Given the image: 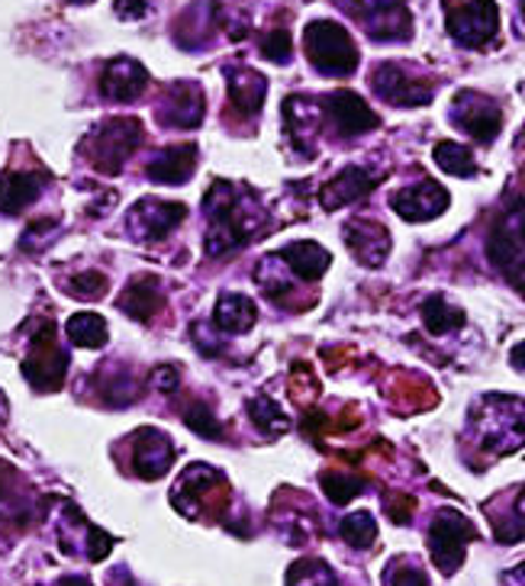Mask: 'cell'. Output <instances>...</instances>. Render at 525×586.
<instances>
[{"label":"cell","mask_w":525,"mask_h":586,"mask_svg":"<svg viewBox=\"0 0 525 586\" xmlns=\"http://www.w3.org/2000/svg\"><path fill=\"white\" fill-rule=\"evenodd\" d=\"M326 111L336 119L338 133L345 136H361V133H371L380 126L377 113L355 94V91H336L326 97Z\"/></svg>","instance_id":"d6986e66"},{"label":"cell","mask_w":525,"mask_h":586,"mask_svg":"<svg viewBox=\"0 0 525 586\" xmlns=\"http://www.w3.org/2000/svg\"><path fill=\"white\" fill-rule=\"evenodd\" d=\"M342 538L351 548H371L377 538V522L371 513H351L342 519Z\"/></svg>","instance_id":"836d02e7"},{"label":"cell","mask_w":525,"mask_h":586,"mask_svg":"<svg viewBox=\"0 0 525 586\" xmlns=\"http://www.w3.org/2000/svg\"><path fill=\"white\" fill-rule=\"evenodd\" d=\"M384 584L387 586H429L426 574L419 567H410V564H390L387 574H384Z\"/></svg>","instance_id":"74e56055"},{"label":"cell","mask_w":525,"mask_h":586,"mask_svg":"<svg viewBox=\"0 0 525 586\" xmlns=\"http://www.w3.org/2000/svg\"><path fill=\"white\" fill-rule=\"evenodd\" d=\"M262 52H264V59H271V62L284 65V62L291 59V52H294V39H291L287 30H274V33H267V36H264Z\"/></svg>","instance_id":"8d00e7d4"},{"label":"cell","mask_w":525,"mask_h":586,"mask_svg":"<svg viewBox=\"0 0 525 586\" xmlns=\"http://www.w3.org/2000/svg\"><path fill=\"white\" fill-rule=\"evenodd\" d=\"M384 181L380 171H371V168H361V165H348L345 171H338L333 181L326 187H319V203L323 210H338V207H348L361 197H368L375 190L377 184Z\"/></svg>","instance_id":"9a60e30c"},{"label":"cell","mask_w":525,"mask_h":586,"mask_svg":"<svg viewBox=\"0 0 525 586\" xmlns=\"http://www.w3.org/2000/svg\"><path fill=\"white\" fill-rule=\"evenodd\" d=\"M175 461V444L158 429H139L133 436V468L143 480H158Z\"/></svg>","instance_id":"2e32d148"},{"label":"cell","mask_w":525,"mask_h":586,"mask_svg":"<svg viewBox=\"0 0 525 586\" xmlns=\"http://www.w3.org/2000/svg\"><path fill=\"white\" fill-rule=\"evenodd\" d=\"M75 3H87V0H75Z\"/></svg>","instance_id":"f6af8a7d"},{"label":"cell","mask_w":525,"mask_h":586,"mask_svg":"<svg viewBox=\"0 0 525 586\" xmlns=\"http://www.w3.org/2000/svg\"><path fill=\"white\" fill-rule=\"evenodd\" d=\"M432 155H435V165L451 175V178H471L474 171H477V165H474V155H471V148L468 146H458V143H439V146L432 148Z\"/></svg>","instance_id":"f546056e"},{"label":"cell","mask_w":525,"mask_h":586,"mask_svg":"<svg viewBox=\"0 0 525 586\" xmlns=\"http://www.w3.org/2000/svg\"><path fill=\"white\" fill-rule=\"evenodd\" d=\"M477 538V529L468 515L454 513H439L429 525V554L435 561V567L442 574H454L461 564H464V554H468V542Z\"/></svg>","instance_id":"5b68a950"},{"label":"cell","mask_w":525,"mask_h":586,"mask_svg":"<svg viewBox=\"0 0 525 586\" xmlns=\"http://www.w3.org/2000/svg\"><path fill=\"white\" fill-rule=\"evenodd\" d=\"M146 13H149L146 0H116V17L123 20H143Z\"/></svg>","instance_id":"ab89813d"},{"label":"cell","mask_w":525,"mask_h":586,"mask_svg":"<svg viewBox=\"0 0 525 586\" xmlns=\"http://www.w3.org/2000/svg\"><path fill=\"white\" fill-rule=\"evenodd\" d=\"M303 45L316 72L329 77H348L358 69V45L345 33V27H338L333 20H313L303 33Z\"/></svg>","instance_id":"3957f363"},{"label":"cell","mask_w":525,"mask_h":586,"mask_svg":"<svg viewBox=\"0 0 525 586\" xmlns=\"http://www.w3.org/2000/svg\"><path fill=\"white\" fill-rule=\"evenodd\" d=\"M139 143H143V123L139 119H129V116L126 119H107L91 139L94 165L104 175H116L123 158H129Z\"/></svg>","instance_id":"ba28073f"},{"label":"cell","mask_w":525,"mask_h":586,"mask_svg":"<svg viewBox=\"0 0 525 586\" xmlns=\"http://www.w3.org/2000/svg\"><path fill=\"white\" fill-rule=\"evenodd\" d=\"M255 303L242 293H223L217 300V310H213V326L217 329L229 332V335H239V332H249L255 326Z\"/></svg>","instance_id":"d4e9b609"},{"label":"cell","mask_w":525,"mask_h":586,"mask_svg":"<svg viewBox=\"0 0 525 586\" xmlns=\"http://www.w3.org/2000/svg\"><path fill=\"white\" fill-rule=\"evenodd\" d=\"M490 261L525 291V203H516L506 210L487 239Z\"/></svg>","instance_id":"277c9868"},{"label":"cell","mask_w":525,"mask_h":586,"mask_svg":"<svg viewBox=\"0 0 525 586\" xmlns=\"http://www.w3.org/2000/svg\"><path fill=\"white\" fill-rule=\"evenodd\" d=\"M319 483H323V493L336 503V506H345V503H351L365 486H368V480L358 474H345V471H326V474L319 477Z\"/></svg>","instance_id":"1f68e13d"},{"label":"cell","mask_w":525,"mask_h":586,"mask_svg":"<svg viewBox=\"0 0 525 586\" xmlns=\"http://www.w3.org/2000/svg\"><path fill=\"white\" fill-rule=\"evenodd\" d=\"M65 335H69V342H75L81 348H101L107 342V323L97 313H75L65 323Z\"/></svg>","instance_id":"f1b7e54d"},{"label":"cell","mask_w":525,"mask_h":586,"mask_svg":"<svg viewBox=\"0 0 525 586\" xmlns=\"http://www.w3.org/2000/svg\"><path fill=\"white\" fill-rule=\"evenodd\" d=\"M39 197V178L27 171H7L0 178V213H20Z\"/></svg>","instance_id":"484cf974"},{"label":"cell","mask_w":525,"mask_h":586,"mask_svg":"<svg viewBox=\"0 0 525 586\" xmlns=\"http://www.w3.org/2000/svg\"><path fill=\"white\" fill-rule=\"evenodd\" d=\"M188 217V207L185 203H171V200H155V197H146L133 207L129 213V229L146 239V242H155V239H165L175 226H181Z\"/></svg>","instance_id":"4fadbf2b"},{"label":"cell","mask_w":525,"mask_h":586,"mask_svg":"<svg viewBox=\"0 0 525 586\" xmlns=\"http://www.w3.org/2000/svg\"><path fill=\"white\" fill-rule=\"evenodd\" d=\"M249 416H252V422L259 426V432L267 436V439H274V436H281V432L291 429V419L284 416V409L274 404L271 397H255V400L249 404Z\"/></svg>","instance_id":"4dcf8cb0"},{"label":"cell","mask_w":525,"mask_h":586,"mask_svg":"<svg viewBox=\"0 0 525 586\" xmlns=\"http://www.w3.org/2000/svg\"><path fill=\"white\" fill-rule=\"evenodd\" d=\"M345 245L365 268H380L390 255V232L375 220H351L345 226Z\"/></svg>","instance_id":"ac0fdd59"},{"label":"cell","mask_w":525,"mask_h":586,"mask_svg":"<svg viewBox=\"0 0 525 586\" xmlns=\"http://www.w3.org/2000/svg\"><path fill=\"white\" fill-rule=\"evenodd\" d=\"M287 586H336V574L329 571V564L306 557L287 571Z\"/></svg>","instance_id":"d6a6232c"},{"label":"cell","mask_w":525,"mask_h":586,"mask_svg":"<svg viewBox=\"0 0 525 586\" xmlns=\"http://www.w3.org/2000/svg\"><path fill=\"white\" fill-rule=\"evenodd\" d=\"M390 207L407 222L435 220L449 207V190L439 187L435 181L410 184V187H403L390 197Z\"/></svg>","instance_id":"5bb4252c"},{"label":"cell","mask_w":525,"mask_h":586,"mask_svg":"<svg viewBox=\"0 0 525 586\" xmlns=\"http://www.w3.org/2000/svg\"><path fill=\"white\" fill-rule=\"evenodd\" d=\"M193 158H197L193 146H171L165 148L155 161H149L146 171L155 184H185L193 175Z\"/></svg>","instance_id":"cb8c5ba5"},{"label":"cell","mask_w":525,"mask_h":586,"mask_svg":"<svg viewBox=\"0 0 525 586\" xmlns=\"http://www.w3.org/2000/svg\"><path fill=\"white\" fill-rule=\"evenodd\" d=\"M62 586H91L87 580H81V577H69V580H62Z\"/></svg>","instance_id":"ee69618b"},{"label":"cell","mask_w":525,"mask_h":586,"mask_svg":"<svg viewBox=\"0 0 525 586\" xmlns=\"http://www.w3.org/2000/svg\"><path fill=\"white\" fill-rule=\"evenodd\" d=\"M223 493H225L223 474H217V471L207 468V464H193V468L185 471L181 483L175 486L171 500H185V496H190V503L181 506V513L185 515L220 513V506H223L225 500Z\"/></svg>","instance_id":"30bf717a"},{"label":"cell","mask_w":525,"mask_h":586,"mask_svg":"<svg viewBox=\"0 0 525 586\" xmlns=\"http://www.w3.org/2000/svg\"><path fill=\"white\" fill-rule=\"evenodd\" d=\"M449 33L468 49H481L500 33L496 0H461L449 10Z\"/></svg>","instance_id":"8992f818"},{"label":"cell","mask_w":525,"mask_h":586,"mask_svg":"<svg viewBox=\"0 0 525 586\" xmlns=\"http://www.w3.org/2000/svg\"><path fill=\"white\" fill-rule=\"evenodd\" d=\"M277 258L284 261V268L291 274H297L301 281H319L329 268L333 255L319 245V242H294L287 249H281Z\"/></svg>","instance_id":"7402d4cb"},{"label":"cell","mask_w":525,"mask_h":586,"mask_svg":"<svg viewBox=\"0 0 525 586\" xmlns=\"http://www.w3.org/2000/svg\"><path fill=\"white\" fill-rule=\"evenodd\" d=\"M510 362L519 367V370H525V342H519V345L510 352Z\"/></svg>","instance_id":"7bdbcfd3"},{"label":"cell","mask_w":525,"mask_h":586,"mask_svg":"<svg viewBox=\"0 0 525 586\" xmlns=\"http://www.w3.org/2000/svg\"><path fill=\"white\" fill-rule=\"evenodd\" d=\"M151 384H155L161 394H171V390L178 387V370H175V367H158V370L151 374Z\"/></svg>","instance_id":"60d3db41"},{"label":"cell","mask_w":525,"mask_h":586,"mask_svg":"<svg viewBox=\"0 0 525 586\" xmlns=\"http://www.w3.org/2000/svg\"><path fill=\"white\" fill-rule=\"evenodd\" d=\"M503 586H525V564L519 567H513L506 577H503Z\"/></svg>","instance_id":"b9f144b4"},{"label":"cell","mask_w":525,"mask_h":586,"mask_svg":"<svg viewBox=\"0 0 525 586\" xmlns=\"http://www.w3.org/2000/svg\"><path fill=\"white\" fill-rule=\"evenodd\" d=\"M474 436L490 454H513L525 444V400L487 394L474 406Z\"/></svg>","instance_id":"6da1fadb"},{"label":"cell","mask_w":525,"mask_h":586,"mask_svg":"<svg viewBox=\"0 0 525 586\" xmlns=\"http://www.w3.org/2000/svg\"><path fill=\"white\" fill-rule=\"evenodd\" d=\"M149 84V72L136 59H113L101 74V91L113 104H133Z\"/></svg>","instance_id":"e0dca14e"},{"label":"cell","mask_w":525,"mask_h":586,"mask_svg":"<svg viewBox=\"0 0 525 586\" xmlns=\"http://www.w3.org/2000/svg\"><path fill=\"white\" fill-rule=\"evenodd\" d=\"M387 513H390L393 522L407 525V522H410V515H413V500H410V496H403V493H397V496H390V500H387Z\"/></svg>","instance_id":"f35d334b"},{"label":"cell","mask_w":525,"mask_h":586,"mask_svg":"<svg viewBox=\"0 0 525 586\" xmlns=\"http://www.w3.org/2000/svg\"><path fill=\"white\" fill-rule=\"evenodd\" d=\"M225 81H229V97L235 104V111L259 116L267 97V81L252 69H225Z\"/></svg>","instance_id":"44dd1931"},{"label":"cell","mask_w":525,"mask_h":586,"mask_svg":"<svg viewBox=\"0 0 525 586\" xmlns=\"http://www.w3.org/2000/svg\"><path fill=\"white\" fill-rule=\"evenodd\" d=\"M158 306H161V284H158V278H149V274L136 278L119 300V310L139 323H151Z\"/></svg>","instance_id":"603a6c76"},{"label":"cell","mask_w":525,"mask_h":586,"mask_svg":"<svg viewBox=\"0 0 525 586\" xmlns=\"http://www.w3.org/2000/svg\"><path fill=\"white\" fill-rule=\"evenodd\" d=\"M65 370H69V355L62 352L59 345V335H55V326L49 323L42 335L33 338V348H30V358L23 365V374L27 380L36 387V390H59L65 384Z\"/></svg>","instance_id":"9c48e42d"},{"label":"cell","mask_w":525,"mask_h":586,"mask_svg":"<svg viewBox=\"0 0 525 586\" xmlns=\"http://www.w3.org/2000/svg\"><path fill=\"white\" fill-rule=\"evenodd\" d=\"M249 197L232 190L229 184H213L207 193L210 207V236H207V252L210 255H225L229 249H239L255 229H259V213L249 210Z\"/></svg>","instance_id":"7a4b0ae2"},{"label":"cell","mask_w":525,"mask_h":586,"mask_svg":"<svg viewBox=\"0 0 525 586\" xmlns=\"http://www.w3.org/2000/svg\"><path fill=\"white\" fill-rule=\"evenodd\" d=\"M422 323L432 335H445L464 326V313L458 306H451L445 296H429L422 303Z\"/></svg>","instance_id":"83f0119b"},{"label":"cell","mask_w":525,"mask_h":586,"mask_svg":"<svg viewBox=\"0 0 525 586\" xmlns=\"http://www.w3.org/2000/svg\"><path fill=\"white\" fill-rule=\"evenodd\" d=\"M185 422H188L190 432H197L200 439H223V426H220L217 412L200 400L185 409Z\"/></svg>","instance_id":"e575fe53"},{"label":"cell","mask_w":525,"mask_h":586,"mask_svg":"<svg viewBox=\"0 0 525 586\" xmlns=\"http://www.w3.org/2000/svg\"><path fill=\"white\" fill-rule=\"evenodd\" d=\"M284 116H287V123H291V129H294V143H297L303 151H309L306 143H313L316 133H319V107L309 104V101H303V97H287Z\"/></svg>","instance_id":"4316f807"},{"label":"cell","mask_w":525,"mask_h":586,"mask_svg":"<svg viewBox=\"0 0 525 586\" xmlns=\"http://www.w3.org/2000/svg\"><path fill=\"white\" fill-rule=\"evenodd\" d=\"M451 123H454L461 133H468L471 139L490 143V139L500 133V126H503V113H500V107H496L490 97H484V94L461 91V94L454 97V104H451Z\"/></svg>","instance_id":"8fae6325"},{"label":"cell","mask_w":525,"mask_h":586,"mask_svg":"<svg viewBox=\"0 0 525 586\" xmlns=\"http://www.w3.org/2000/svg\"><path fill=\"white\" fill-rule=\"evenodd\" d=\"M371 84H375L377 94L393 107H422V104L432 101V84H426L422 77L410 74V69L393 65V62L380 65L371 77Z\"/></svg>","instance_id":"7c38bea8"},{"label":"cell","mask_w":525,"mask_h":586,"mask_svg":"<svg viewBox=\"0 0 525 586\" xmlns=\"http://www.w3.org/2000/svg\"><path fill=\"white\" fill-rule=\"evenodd\" d=\"M342 10H348L351 17H358L368 30V36L380 42H393V39H407L413 23H410V10L403 7V0H338Z\"/></svg>","instance_id":"52a82bcc"},{"label":"cell","mask_w":525,"mask_h":586,"mask_svg":"<svg viewBox=\"0 0 525 586\" xmlns=\"http://www.w3.org/2000/svg\"><path fill=\"white\" fill-rule=\"evenodd\" d=\"M158 119H161V126H171V129L200 126V119H203V94H200V87L197 84H178L168 94V101L161 104Z\"/></svg>","instance_id":"ffe728a7"},{"label":"cell","mask_w":525,"mask_h":586,"mask_svg":"<svg viewBox=\"0 0 525 586\" xmlns=\"http://www.w3.org/2000/svg\"><path fill=\"white\" fill-rule=\"evenodd\" d=\"M107 278L101 274V271H81L75 274L72 281H69V293L72 296H91V300H101L104 293H107Z\"/></svg>","instance_id":"d590c367"}]
</instances>
